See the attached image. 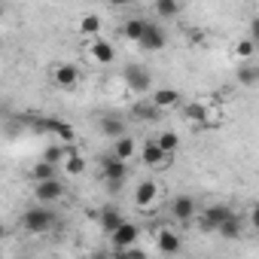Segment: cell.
I'll use <instances>...</instances> for the list:
<instances>
[{
    "label": "cell",
    "mask_w": 259,
    "mask_h": 259,
    "mask_svg": "<svg viewBox=\"0 0 259 259\" xmlns=\"http://www.w3.org/2000/svg\"><path fill=\"white\" fill-rule=\"evenodd\" d=\"M141 162H144L147 168H168V165H171V156H168L156 141H147L144 150H141Z\"/></svg>",
    "instance_id": "9"
},
{
    "label": "cell",
    "mask_w": 259,
    "mask_h": 259,
    "mask_svg": "<svg viewBox=\"0 0 259 259\" xmlns=\"http://www.w3.org/2000/svg\"><path fill=\"white\" fill-rule=\"evenodd\" d=\"M156 198H159V183H156V180L138 183V189H135V204H138V207H150Z\"/></svg>",
    "instance_id": "14"
},
{
    "label": "cell",
    "mask_w": 259,
    "mask_h": 259,
    "mask_svg": "<svg viewBox=\"0 0 259 259\" xmlns=\"http://www.w3.org/2000/svg\"><path fill=\"white\" fill-rule=\"evenodd\" d=\"M34 198H37L40 204L61 201V198H64V183H61L58 177H52V180H37V186H34Z\"/></svg>",
    "instance_id": "5"
},
{
    "label": "cell",
    "mask_w": 259,
    "mask_h": 259,
    "mask_svg": "<svg viewBox=\"0 0 259 259\" xmlns=\"http://www.w3.org/2000/svg\"><path fill=\"white\" fill-rule=\"evenodd\" d=\"M156 144H159V147H162V150L171 156V153L180 147V135H177V132H162V135L156 138Z\"/></svg>",
    "instance_id": "28"
},
{
    "label": "cell",
    "mask_w": 259,
    "mask_h": 259,
    "mask_svg": "<svg viewBox=\"0 0 259 259\" xmlns=\"http://www.w3.org/2000/svg\"><path fill=\"white\" fill-rule=\"evenodd\" d=\"M34 180H52V177H58V165H52V162H46V159H40L37 165H34Z\"/></svg>",
    "instance_id": "26"
},
{
    "label": "cell",
    "mask_w": 259,
    "mask_h": 259,
    "mask_svg": "<svg viewBox=\"0 0 259 259\" xmlns=\"http://www.w3.org/2000/svg\"><path fill=\"white\" fill-rule=\"evenodd\" d=\"M61 165H64V174H67V177H79V174L85 171V159H82L76 150H67L64 159H61Z\"/></svg>",
    "instance_id": "18"
},
{
    "label": "cell",
    "mask_w": 259,
    "mask_h": 259,
    "mask_svg": "<svg viewBox=\"0 0 259 259\" xmlns=\"http://www.w3.org/2000/svg\"><path fill=\"white\" fill-rule=\"evenodd\" d=\"M153 104H156L159 110L177 107V104H180V92H177V89H171V85H165V89H156V92H153Z\"/></svg>",
    "instance_id": "16"
},
{
    "label": "cell",
    "mask_w": 259,
    "mask_h": 259,
    "mask_svg": "<svg viewBox=\"0 0 259 259\" xmlns=\"http://www.w3.org/2000/svg\"><path fill=\"white\" fill-rule=\"evenodd\" d=\"M135 153H138V147H135V141H132V138H125V135L113 138V156H116V159L128 162V159H135Z\"/></svg>",
    "instance_id": "17"
},
{
    "label": "cell",
    "mask_w": 259,
    "mask_h": 259,
    "mask_svg": "<svg viewBox=\"0 0 259 259\" xmlns=\"http://www.w3.org/2000/svg\"><path fill=\"white\" fill-rule=\"evenodd\" d=\"M110 238H113V247L116 250H125V247H132V244H138V238H141V229L135 226V223H119L113 232H110Z\"/></svg>",
    "instance_id": "8"
},
{
    "label": "cell",
    "mask_w": 259,
    "mask_h": 259,
    "mask_svg": "<svg viewBox=\"0 0 259 259\" xmlns=\"http://www.w3.org/2000/svg\"><path fill=\"white\" fill-rule=\"evenodd\" d=\"M107 4H110V7H128L132 0H107Z\"/></svg>",
    "instance_id": "31"
},
{
    "label": "cell",
    "mask_w": 259,
    "mask_h": 259,
    "mask_svg": "<svg viewBox=\"0 0 259 259\" xmlns=\"http://www.w3.org/2000/svg\"><path fill=\"white\" fill-rule=\"evenodd\" d=\"M122 76H125L128 89H135V92H147L153 85V76H150V70L144 64H125L122 67Z\"/></svg>",
    "instance_id": "6"
},
{
    "label": "cell",
    "mask_w": 259,
    "mask_h": 259,
    "mask_svg": "<svg viewBox=\"0 0 259 259\" xmlns=\"http://www.w3.org/2000/svg\"><path fill=\"white\" fill-rule=\"evenodd\" d=\"M132 113H135V116H138L141 122H156L162 110H159V107H156V104L150 101V104H135V107H132Z\"/></svg>",
    "instance_id": "24"
},
{
    "label": "cell",
    "mask_w": 259,
    "mask_h": 259,
    "mask_svg": "<svg viewBox=\"0 0 259 259\" xmlns=\"http://www.w3.org/2000/svg\"><path fill=\"white\" fill-rule=\"evenodd\" d=\"M98 125H101V132L107 135V138H119V135H125V122L119 119V116H101L98 119Z\"/></svg>",
    "instance_id": "20"
},
{
    "label": "cell",
    "mask_w": 259,
    "mask_h": 259,
    "mask_svg": "<svg viewBox=\"0 0 259 259\" xmlns=\"http://www.w3.org/2000/svg\"><path fill=\"white\" fill-rule=\"evenodd\" d=\"M144 28H147V19H128L125 25H122V34H125V40H141V34H144Z\"/></svg>",
    "instance_id": "23"
},
{
    "label": "cell",
    "mask_w": 259,
    "mask_h": 259,
    "mask_svg": "<svg viewBox=\"0 0 259 259\" xmlns=\"http://www.w3.org/2000/svg\"><path fill=\"white\" fill-rule=\"evenodd\" d=\"M138 46H141V49H147V52H162V49L168 46V37H165V31H162L159 25L147 22V28H144V34H141Z\"/></svg>",
    "instance_id": "7"
},
{
    "label": "cell",
    "mask_w": 259,
    "mask_h": 259,
    "mask_svg": "<svg viewBox=\"0 0 259 259\" xmlns=\"http://www.w3.org/2000/svg\"><path fill=\"white\" fill-rule=\"evenodd\" d=\"M79 34H82V37H98V34H101V16L85 13V16L79 19Z\"/></svg>",
    "instance_id": "22"
},
{
    "label": "cell",
    "mask_w": 259,
    "mask_h": 259,
    "mask_svg": "<svg viewBox=\"0 0 259 259\" xmlns=\"http://www.w3.org/2000/svg\"><path fill=\"white\" fill-rule=\"evenodd\" d=\"M156 247H159V253H168V256H174V253H180V235L177 232H171V229H162L159 235H156Z\"/></svg>",
    "instance_id": "15"
},
{
    "label": "cell",
    "mask_w": 259,
    "mask_h": 259,
    "mask_svg": "<svg viewBox=\"0 0 259 259\" xmlns=\"http://www.w3.org/2000/svg\"><path fill=\"white\" fill-rule=\"evenodd\" d=\"M22 229L31 232V235H46V232L55 229V213H52L49 207H43V204L28 207V210L22 213Z\"/></svg>",
    "instance_id": "1"
},
{
    "label": "cell",
    "mask_w": 259,
    "mask_h": 259,
    "mask_svg": "<svg viewBox=\"0 0 259 259\" xmlns=\"http://www.w3.org/2000/svg\"><path fill=\"white\" fill-rule=\"evenodd\" d=\"M207 116H210V110H207L204 104H183V119H186V122L201 125V122H207Z\"/></svg>",
    "instance_id": "21"
},
{
    "label": "cell",
    "mask_w": 259,
    "mask_h": 259,
    "mask_svg": "<svg viewBox=\"0 0 259 259\" xmlns=\"http://www.w3.org/2000/svg\"><path fill=\"white\" fill-rule=\"evenodd\" d=\"M217 235H220V238H226V241L241 238V235H244V220H241L238 213H229V217L217 226Z\"/></svg>",
    "instance_id": "13"
},
{
    "label": "cell",
    "mask_w": 259,
    "mask_h": 259,
    "mask_svg": "<svg viewBox=\"0 0 259 259\" xmlns=\"http://www.w3.org/2000/svg\"><path fill=\"white\" fill-rule=\"evenodd\" d=\"M85 52H89V58H92L95 64H113V61H116V49H113V43L104 40L101 34H98V37H89Z\"/></svg>",
    "instance_id": "4"
},
{
    "label": "cell",
    "mask_w": 259,
    "mask_h": 259,
    "mask_svg": "<svg viewBox=\"0 0 259 259\" xmlns=\"http://www.w3.org/2000/svg\"><path fill=\"white\" fill-rule=\"evenodd\" d=\"M256 79H259V67L256 64H241L238 67V82L241 85H256Z\"/></svg>",
    "instance_id": "27"
},
{
    "label": "cell",
    "mask_w": 259,
    "mask_h": 259,
    "mask_svg": "<svg viewBox=\"0 0 259 259\" xmlns=\"http://www.w3.org/2000/svg\"><path fill=\"white\" fill-rule=\"evenodd\" d=\"M122 220H125V217H122V210H119V207H101V210H98V223H101V229H104L107 235H110Z\"/></svg>",
    "instance_id": "19"
},
{
    "label": "cell",
    "mask_w": 259,
    "mask_h": 259,
    "mask_svg": "<svg viewBox=\"0 0 259 259\" xmlns=\"http://www.w3.org/2000/svg\"><path fill=\"white\" fill-rule=\"evenodd\" d=\"M28 125L34 128V132H40V135H58V138H64L67 144L76 138V135H73V128H70L67 122L55 119V116H49V119H28Z\"/></svg>",
    "instance_id": "3"
},
{
    "label": "cell",
    "mask_w": 259,
    "mask_h": 259,
    "mask_svg": "<svg viewBox=\"0 0 259 259\" xmlns=\"http://www.w3.org/2000/svg\"><path fill=\"white\" fill-rule=\"evenodd\" d=\"M229 213H232V207H226V204H210L207 210H201V229H204V232H217V226H220Z\"/></svg>",
    "instance_id": "11"
},
{
    "label": "cell",
    "mask_w": 259,
    "mask_h": 259,
    "mask_svg": "<svg viewBox=\"0 0 259 259\" xmlns=\"http://www.w3.org/2000/svg\"><path fill=\"white\" fill-rule=\"evenodd\" d=\"M253 52H256V43H253L250 37L235 46V58H244V61H247V58H253Z\"/></svg>",
    "instance_id": "29"
},
{
    "label": "cell",
    "mask_w": 259,
    "mask_h": 259,
    "mask_svg": "<svg viewBox=\"0 0 259 259\" xmlns=\"http://www.w3.org/2000/svg\"><path fill=\"white\" fill-rule=\"evenodd\" d=\"M195 213H198V210H195V201H192L189 195H177V198L171 201V217H174L177 223H189Z\"/></svg>",
    "instance_id": "12"
},
{
    "label": "cell",
    "mask_w": 259,
    "mask_h": 259,
    "mask_svg": "<svg viewBox=\"0 0 259 259\" xmlns=\"http://www.w3.org/2000/svg\"><path fill=\"white\" fill-rule=\"evenodd\" d=\"M52 82H55L58 89H76V82H79V67H76V64H55Z\"/></svg>",
    "instance_id": "10"
},
{
    "label": "cell",
    "mask_w": 259,
    "mask_h": 259,
    "mask_svg": "<svg viewBox=\"0 0 259 259\" xmlns=\"http://www.w3.org/2000/svg\"><path fill=\"white\" fill-rule=\"evenodd\" d=\"M156 16H162V19H177V16H180V0H156Z\"/></svg>",
    "instance_id": "25"
},
{
    "label": "cell",
    "mask_w": 259,
    "mask_h": 259,
    "mask_svg": "<svg viewBox=\"0 0 259 259\" xmlns=\"http://www.w3.org/2000/svg\"><path fill=\"white\" fill-rule=\"evenodd\" d=\"M64 153H67V147H49V150L43 153V159H46V162H52V165H61Z\"/></svg>",
    "instance_id": "30"
},
{
    "label": "cell",
    "mask_w": 259,
    "mask_h": 259,
    "mask_svg": "<svg viewBox=\"0 0 259 259\" xmlns=\"http://www.w3.org/2000/svg\"><path fill=\"white\" fill-rule=\"evenodd\" d=\"M4 238H7V226H4V223H0V241H4Z\"/></svg>",
    "instance_id": "32"
},
{
    "label": "cell",
    "mask_w": 259,
    "mask_h": 259,
    "mask_svg": "<svg viewBox=\"0 0 259 259\" xmlns=\"http://www.w3.org/2000/svg\"><path fill=\"white\" fill-rule=\"evenodd\" d=\"M101 174H104L110 192H119L122 183H125V177H128V162H122V159H116V156H107V159L101 162Z\"/></svg>",
    "instance_id": "2"
}]
</instances>
